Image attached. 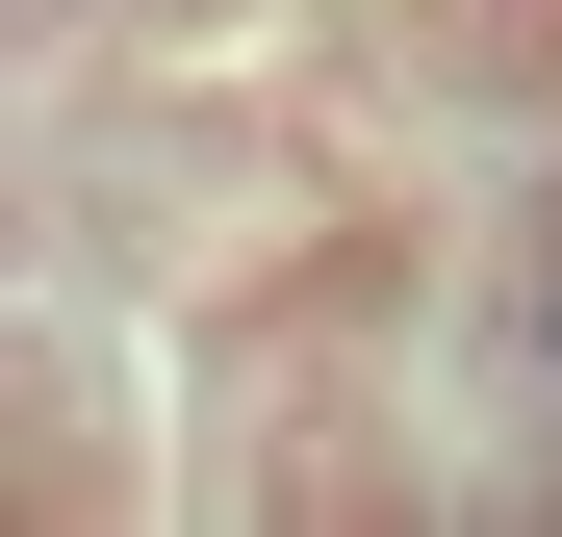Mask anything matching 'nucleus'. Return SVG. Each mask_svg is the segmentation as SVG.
Instances as JSON below:
<instances>
[{
	"label": "nucleus",
	"instance_id": "obj_1",
	"mask_svg": "<svg viewBox=\"0 0 562 537\" xmlns=\"http://www.w3.org/2000/svg\"><path fill=\"white\" fill-rule=\"evenodd\" d=\"M537 384H562V256H537Z\"/></svg>",
	"mask_w": 562,
	"mask_h": 537
}]
</instances>
